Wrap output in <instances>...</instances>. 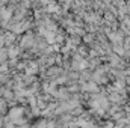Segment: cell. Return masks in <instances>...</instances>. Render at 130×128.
Returning a JSON list of instances; mask_svg holds the SVG:
<instances>
[{
  "instance_id": "obj_1",
  "label": "cell",
  "mask_w": 130,
  "mask_h": 128,
  "mask_svg": "<svg viewBox=\"0 0 130 128\" xmlns=\"http://www.w3.org/2000/svg\"><path fill=\"white\" fill-rule=\"evenodd\" d=\"M21 113H23L21 109H14V110L11 112V118H12V119H18V118H21Z\"/></svg>"
}]
</instances>
